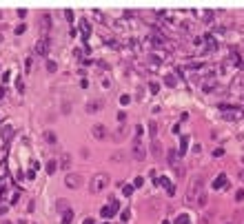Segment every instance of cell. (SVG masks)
Masks as SVG:
<instances>
[{"label":"cell","instance_id":"7","mask_svg":"<svg viewBox=\"0 0 244 224\" xmlns=\"http://www.w3.org/2000/svg\"><path fill=\"white\" fill-rule=\"evenodd\" d=\"M78 182H80L78 175H69V178H67V186H78Z\"/></svg>","mask_w":244,"mask_h":224},{"label":"cell","instance_id":"11","mask_svg":"<svg viewBox=\"0 0 244 224\" xmlns=\"http://www.w3.org/2000/svg\"><path fill=\"white\" fill-rule=\"evenodd\" d=\"M164 82H167L169 87H175V78H173V75H167V78H164Z\"/></svg>","mask_w":244,"mask_h":224},{"label":"cell","instance_id":"4","mask_svg":"<svg viewBox=\"0 0 244 224\" xmlns=\"http://www.w3.org/2000/svg\"><path fill=\"white\" fill-rule=\"evenodd\" d=\"M224 184H227V173H220L218 178H215V180H213V184H211V186H213V189H215V191H220V189H222V186H224Z\"/></svg>","mask_w":244,"mask_h":224},{"label":"cell","instance_id":"9","mask_svg":"<svg viewBox=\"0 0 244 224\" xmlns=\"http://www.w3.org/2000/svg\"><path fill=\"white\" fill-rule=\"evenodd\" d=\"M169 164H171V166H175V149H171V151H169Z\"/></svg>","mask_w":244,"mask_h":224},{"label":"cell","instance_id":"12","mask_svg":"<svg viewBox=\"0 0 244 224\" xmlns=\"http://www.w3.org/2000/svg\"><path fill=\"white\" fill-rule=\"evenodd\" d=\"M231 62H233V65H240V56H237V51L231 53Z\"/></svg>","mask_w":244,"mask_h":224},{"label":"cell","instance_id":"10","mask_svg":"<svg viewBox=\"0 0 244 224\" xmlns=\"http://www.w3.org/2000/svg\"><path fill=\"white\" fill-rule=\"evenodd\" d=\"M175 222H177V224H189V215H184V213H182V215L177 217Z\"/></svg>","mask_w":244,"mask_h":224},{"label":"cell","instance_id":"6","mask_svg":"<svg viewBox=\"0 0 244 224\" xmlns=\"http://www.w3.org/2000/svg\"><path fill=\"white\" fill-rule=\"evenodd\" d=\"M93 135H95V138H104V126L95 124V126H93Z\"/></svg>","mask_w":244,"mask_h":224},{"label":"cell","instance_id":"8","mask_svg":"<svg viewBox=\"0 0 244 224\" xmlns=\"http://www.w3.org/2000/svg\"><path fill=\"white\" fill-rule=\"evenodd\" d=\"M158 184H160V186H164V189H169V178H164V175H162V178H158Z\"/></svg>","mask_w":244,"mask_h":224},{"label":"cell","instance_id":"15","mask_svg":"<svg viewBox=\"0 0 244 224\" xmlns=\"http://www.w3.org/2000/svg\"><path fill=\"white\" fill-rule=\"evenodd\" d=\"M149 89H151L153 93H158V89H160V87H158V84H155V82H151V87H149Z\"/></svg>","mask_w":244,"mask_h":224},{"label":"cell","instance_id":"16","mask_svg":"<svg viewBox=\"0 0 244 224\" xmlns=\"http://www.w3.org/2000/svg\"><path fill=\"white\" fill-rule=\"evenodd\" d=\"M240 178H242V180H244V169H242V171H240Z\"/></svg>","mask_w":244,"mask_h":224},{"label":"cell","instance_id":"13","mask_svg":"<svg viewBox=\"0 0 244 224\" xmlns=\"http://www.w3.org/2000/svg\"><path fill=\"white\" fill-rule=\"evenodd\" d=\"M235 200H237V202H242V200H244V189H240V191L235 193Z\"/></svg>","mask_w":244,"mask_h":224},{"label":"cell","instance_id":"2","mask_svg":"<svg viewBox=\"0 0 244 224\" xmlns=\"http://www.w3.org/2000/svg\"><path fill=\"white\" fill-rule=\"evenodd\" d=\"M144 155H147V151H144L142 142H140V140H135V142H133V158L144 160Z\"/></svg>","mask_w":244,"mask_h":224},{"label":"cell","instance_id":"1","mask_svg":"<svg viewBox=\"0 0 244 224\" xmlns=\"http://www.w3.org/2000/svg\"><path fill=\"white\" fill-rule=\"evenodd\" d=\"M204 193V178L202 175H195L191 178V182H189V191H186V202L189 204H195L198 198Z\"/></svg>","mask_w":244,"mask_h":224},{"label":"cell","instance_id":"5","mask_svg":"<svg viewBox=\"0 0 244 224\" xmlns=\"http://www.w3.org/2000/svg\"><path fill=\"white\" fill-rule=\"evenodd\" d=\"M186 144H189V138H186V135H182V140H180V149H177V153H180V155H184Z\"/></svg>","mask_w":244,"mask_h":224},{"label":"cell","instance_id":"14","mask_svg":"<svg viewBox=\"0 0 244 224\" xmlns=\"http://www.w3.org/2000/svg\"><path fill=\"white\" fill-rule=\"evenodd\" d=\"M222 153H224V151H222V149H215V151H213V158H220Z\"/></svg>","mask_w":244,"mask_h":224},{"label":"cell","instance_id":"3","mask_svg":"<svg viewBox=\"0 0 244 224\" xmlns=\"http://www.w3.org/2000/svg\"><path fill=\"white\" fill-rule=\"evenodd\" d=\"M107 180H109L107 175H95V178H93V184H91V191H100L102 186L107 184Z\"/></svg>","mask_w":244,"mask_h":224}]
</instances>
